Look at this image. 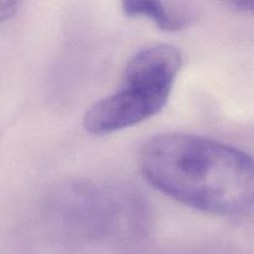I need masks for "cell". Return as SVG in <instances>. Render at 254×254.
I'll return each mask as SVG.
<instances>
[{
	"instance_id": "obj_1",
	"label": "cell",
	"mask_w": 254,
	"mask_h": 254,
	"mask_svg": "<svg viewBox=\"0 0 254 254\" xmlns=\"http://www.w3.org/2000/svg\"><path fill=\"white\" fill-rule=\"evenodd\" d=\"M139 168L153 188L193 210L223 217L254 213V156L230 144L160 134L141 146Z\"/></svg>"
},
{
	"instance_id": "obj_2",
	"label": "cell",
	"mask_w": 254,
	"mask_h": 254,
	"mask_svg": "<svg viewBox=\"0 0 254 254\" xmlns=\"http://www.w3.org/2000/svg\"><path fill=\"white\" fill-rule=\"evenodd\" d=\"M181 54L168 44L151 45L126 64L113 93L91 106L83 127L93 135H107L140 124L160 113L180 72Z\"/></svg>"
},
{
	"instance_id": "obj_3",
	"label": "cell",
	"mask_w": 254,
	"mask_h": 254,
	"mask_svg": "<svg viewBox=\"0 0 254 254\" xmlns=\"http://www.w3.org/2000/svg\"><path fill=\"white\" fill-rule=\"evenodd\" d=\"M122 11L129 17H144L163 31H179L186 26L189 15L180 5L153 0L122 2Z\"/></svg>"
},
{
	"instance_id": "obj_4",
	"label": "cell",
	"mask_w": 254,
	"mask_h": 254,
	"mask_svg": "<svg viewBox=\"0 0 254 254\" xmlns=\"http://www.w3.org/2000/svg\"><path fill=\"white\" fill-rule=\"evenodd\" d=\"M17 7H19L17 1L1 2V7H0V22H1V25L14 17V15L17 12Z\"/></svg>"
},
{
	"instance_id": "obj_5",
	"label": "cell",
	"mask_w": 254,
	"mask_h": 254,
	"mask_svg": "<svg viewBox=\"0 0 254 254\" xmlns=\"http://www.w3.org/2000/svg\"><path fill=\"white\" fill-rule=\"evenodd\" d=\"M228 5L240 12L254 15V1H233Z\"/></svg>"
}]
</instances>
